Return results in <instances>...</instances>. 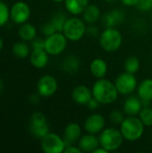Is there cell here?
<instances>
[{"label":"cell","mask_w":152,"mask_h":153,"mask_svg":"<svg viewBox=\"0 0 152 153\" xmlns=\"http://www.w3.org/2000/svg\"><path fill=\"white\" fill-rule=\"evenodd\" d=\"M92 153H108V151H107L105 148H103L102 146L99 145L97 149L94 150V152Z\"/></svg>","instance_id":"obj_39"},{"label":"cell","mask_w":152,"mask_h":153,"mask_svg":"<svg viewBox=\"0 0 152 153\" xmlns=\"http://www.w3.org/2000/svg\"><path fill=\"white\" fill-rule=\"evenodd\" d=\"M83 126L88 134H100L105 129L106 126L105 117L99 113L91 114L85 119Z\"/></svg>","instance_id":"obj_12"},{"label":"cell","mask_w":152,"mask_h":153,"mask_svg":"<svg viewBox=\"0 0 152 153\" xmlns=\"http://www.w3.org/2000/svg\"><path fill=\"white\" fill-rule=\"evenodd\" d=\"M10 19V9L8 5L0 0V28L4 26Z\"/></svg>","instance_id":"obj_29"},{"label":"cell","mask_w":152,"mask_h":153,"mask_svg":"<svg viewBox=\"0 0 152 153\" xmlns=\"http://www.w3.org/2000/svg\"><path fill=\"white\" fill-rule=\"evenodd\" d=\"M82 136V128L78 123L71 122L69 123L64 131V140L66 143V146L72 145L73 143L79 141Z\"/></svg>","instance_id":"obj_15"},{"label":"cell","mask_w":152,"mask_h":153,"mask_svg":"<svg viewBox=\"0 0 152 153\" xmlns=\"http://www.w3.org/2000/svg\"><path fill=\"white\" fill-rule=\"evenodd\" d=\"M54 2H56V3H61V2H64L65 0H52Z\"/></svg>","instance_id":"obj_43"},{"label":"cell","mask_w":152,"mask_h":153,"mask_svg":"<svg viewBox=\"0 0 152 153\" xmlns=\"http://www.w3.org/2000/svg\"><path fill=\"white\" fill-rule=\"evenodd\" d=\"M124 119H125V115L119 109H114L109 114V120L114 125L120 126L121 123L124 121Z\"/></svg>","instance_id":"obj_30"},{"label":"cell","mask_w":152,"mask_h":153,"mask_svg":"<svg viewBox=\"0 0 152 153\" xmlns=\"http://www.w3.org/2000/svg\"><path fill=\"white\" fill-rule=\"evenodd\" d=\"M123 43V35L116 27L106 28L99 36V45L103 50L112 53L120 48Z\"/></svg>","instance_id":"obj_3"},{"label":"cell","mask_w":152,"mask_h":153,"mask_svg":"<svg viewBox=\"0 0 152 153\" xmlns=\"http://www.w3.org/2000/svg\"><path fill=\"white\" fill-rule=\"evenodd\" d=\"M90 0H65V10L73 16L82 14L85 8L89 5Z\"/></svg>","instance_id":"obj_21"},{"label":"cell","mask_w":152,"mask_h":153,"mask_svg":"<svg viewBox=\"0 0 152 153\" xmlns=\"http://www.w3.org/2000/svg\"><path fill=\"white\" fill-rule=\"evenodd\" d=\"M138 97L142 100L143 107L151 106L152 102V79H143L137 86Z\"/></svg>","instance_id":"obj_13"},{"label":"cell","mask_w":152,"mask_h":153,"mask_svg":"<svg viewBox=\"0 0 152 153\" xmlns=\"http://www.w3.org/2000/svg\"><path fill=\"white\" fill-rule=\"evenodd\" d=\"M39 97H41V96H40L39 93H38V94L31 95V96H30V102H32V103L36 104V103H38V102H39Z\"/></svg>","instance_id":"obj_38"},{"label":"cell","mask_w":152,"mask_h":153,"mask_svg":"<svg viewBox=\"0 0 152 153\" xmlns=\"http://www.w3.org/2000/svg\"><path fill=\"white\" fill-rule=\"evenodd\" d=\"M92 96L101 105H109L114 103L118 98V91L115 82L108 79H98L92 86Z\"/></svg>","instance_id":"obj_1"},{"label":"cell","mask_w":152,"mask_h":153,"mask_svg":"<svg viewBox=\"0 0 152 153\" xmlns=\"http://www.w3.org/2000/svg\"><path fill=\"white\" fill-rule=\"evenodd\" d=\"M101 104L95 99V98H91L90 99V100L88 102V104L86 105V106H88V108H90V109H91V110H95V109H97V108H99V106H100Z\"/></svg>","instance_id":"obj_35"},{"label":"cell","mask_w":152,"mask_h":153,"mask_svg":"<svg viewBox=\"0 0 152 153\" xmlns=\"http://www.w3.org/2000/svg\"><path fill=\"white\" fill-rule=\"evenodd\" d=\"M30 16V6L22 1L14 3L10 9V18L16 24L27 22Z\"/></svg>","instance_id":"obj_11"},{"label":"cell","mask_w":152,"mask_h":153,"mask_svg":"<svg viewBox=\"0 0 152 153\" xmlns=\"http://www.w3.org/2000/svg\"><path fill=\"white\" fill-rule=\"evenodd\" d=\"M108 64L102 58H95L90 65V71L91 74L97 79L104 78L108 74Z\"/></svg>","instance_id":"obj_20"},{"label":"cell","mask_w":152,"mask_h":153,"mask_svg":"<svg viewBox=\"0 0 152 153\" xmlns=\"http://www.w3.org/2000/svg\"><path fill=\"white\" fill-rule=\"evenodd\" d=\"M58 89V83L56 79L50 75L46 74L39 78L37 83L38 93L44 98H48L53 96Z\"/></svg>","instance_id":"obj_10"},{"label":"cell","mask_w":152,"mask_h":153,"mask_svg":"<svg viewBox=\"0 0 152 153\" xmlns=\"http://www.w3.org/2000/svg\"><path fill=\"white\" fill-rule=\"evenodd\" d=\"M137 7L142 12H149L152 10V0H139Z\"/></svg>","instance_id":"obj_32"},{"label":"cell","mask_w":152,"mask_h":153,"mask_svg":"<svg viewBox=\"0 0 152 153\" xmlns=\"http://www.w3.org/2000/svg\"><path fill=\"white\" fill-rule=\"evenodd\" d=\"M122 4L125 6L128 7H133V6H137L139 0H120Z\"/></svg>","instance_id":"obj_37"},{"label":"cell","mask_w":152,"mask_h":153,"mask_svg":"<svg viewBox=\"0 0 152 153\" xmlns=\"http://www.w3.org/2000/svg\"><path fill=\"white\" fill-rule=\"evenodd\" d=\"M18 35L23 41H31L37 37V30L31 23L24 22L18 30Z\"/></svg>","instance_id":"obj_24"},{"label":"cell","mask_w":152,"mask_h":153,"mask_svg":"<svg viewBox=\"0 0 152 153\" xmlns=\"http://www.w3.org/2000/svg\"><path fill=\"white\" fill-rule=\"evenodd\" d=\"M41 32H42V34L45 35L46 37H48V36L53 35L54 33H56V32H57V31H56L55 26H54V25L52 24V22L49 21V22H45V23L42 24V26H41Z\"/></svg>","instance_id":"obj_31"},{"label":"cell","mask_w":152,"mask_h":153,"mask_svg":"<svg viewBox=\"0 0 152 153\" xmlns=\"http://www.w3.org/2000/svg\"><path fill=\"white\" fill-rule=\"evenodd\" d=\"M99 144L105 148L108 152H116L121 148L124 143L125 138L120 131L115 127L105 128L99 134Z\"/></svg>","instance_id":"obj_4"},{"label":"cell","mask_w":152,"mask_h":153,"mask_svg":"<svg viewBox=\"0 0 152 153\" xmlns=\"http://www.w3.org/2000/svg\"><path fill=\"white\" fill-rule=\"evenodd\" d=\"M108 4H115L116 2H117L118 0H105Z\"/></svg>","instance_id":"obj_40"},{"label":"cell","mask_w":152,"mask_h":153,"mask_svg":"<svg viewBox=\"0 0 152 153\" xmlns=\"http://www.w3.org/2000/svg\"><path fill=\"white\" fill-rule=\"evenodd\" d=\"M48 54L45 49H32L30 54V64L38 68H44L48 63Z\"/></svg>","instance_id":"obj_19"},{"label":"cell","mask_w":152,"mask_h":153,"mask_svg":"<svg viewBox=\"0 0 152 153\" xmlns=\"http://www.w3.org/2000/svg\"><path fill=\"white\" fill-rule=\"evenodd\" d=\"M65 153H82V152L81 151V149L78 146H73V145H68L66 146L65 150Z\"/></svg>","instance_id":"obj_36"},{"label":"cell","mask_w":152,"mask_h":153,"mask_svg":"<svg viewBox=\"0 0 152 153\" xmlns=\"http://www.w3.org/2000/svg\"><path fill=\"white\" fill-rule=\"evenodd\" d=\"M3 87H4V84H3V82H2V80H1V78H0V93H1L2 91H3Z\"/></svg>","instance_id":"obj_42"},{"label":"cell","mask_w":152,"mask_h":153,"mask_svg":"<svg viewBox=\"0 0 152 153\" xmlns=\"http://www.w3.org/2000/svg\"><path fill=\"white\" fill-rule=\"evenodd\" d=\"M82 14V20L86 22V24H94L99 20L101 16V12L98 5L89 4V5L85 8Z\"/></svg>","instance_id":"obj_23"},{"label":"cell","mask_w":152,"mask_h":153,"mask_svg":"<svg viewBox=\"0 0 152 153\" xmlns=\"http://www.w3.org/2000/svg\"><path fill=\"white\" fill-rule=\"evenodd\" d=\"M12 52L16 57L21 58V59L27 57L30 53V47L24 41H20V42L14 43L13 46V48H12Z\"/></svg>","instance_id":"obj_25"},{"label":"cell","mask_w":152,"mask_h":153,"mask_svg":"<svg viewBox=\"0 0 152 153\" xmlns=\"http://www.w3.org/2000/svg\"><path fill=\"white\" fill-rule=\"evenodd\" d=\"M62 69L69 74H75L81 67V61L75 55H69L62 62Z\"/></svg>","instance_id":"obj_22"},{"label":"cell","mask_w":152,"mask_h":153,"mask_svg":"<svg viewBox=\"0 0 152 153\" xmlns=\"http://www.w3.org/2000/svg\"><path fill=\"white\" fill-rule=\"evenodd\" d=\"M92 97V91L85 85H78L72 91L73 100L81 106L87 105Z\"/></svg>","instance_id":"obj_14"},{"label":"cell","mask_w":152,"mask_h":153,"mask_svg":"<svg viewBox=\"0 0 152 153\" xmlns=\"http://www.w3.org/2000/svg\"><path fill=\"white\" fill-rule=\"evenodd\" d=\"M99 140L96 136V134H87L78 141V147L81 149L82 152H93L95 149L99 146Z\"/></svg>","instance_id":"obj_16"},{"label":"cell","mask_w":152,"mask_h":153,"mask_svg":"<svg viewBox=\"0 0 152 153\" xmlns=\"http://www.w3.org/2000/svg\"><path fill=\"white\" fill-rule=\"evenodd\" d=\"M41 149L45 153L65 152L66 143L64 138L54 133H48L41 139Z\"/></svg>","instance_id":"obj_9"},{"label":"cell","mask_w":152,"mask_h":153,"mask_svg":"<svg viewBox=\"0 0 152 153\" xmlns=\"http://www.w3.org/2000/svg\"><path fill=\"white\" fill-rule=\"evenodd\" d=\"M114 82L118 91V93L121 95L132 94L138 86L136 76L133 74H130L127 72L118 74Z\"/></svg>","instance_id":"obj_7"},{"label":"cell","mask_w":152,"mask_h":153,"mask_svg":"<svg viewBox=\"0 0 152 153\" xmlns=\"http://www.w3.org/2000/svg\"><path fill=\"white\" fill-rule=\"evenodd\" d=\"M145 126L136 116H127L120 125V131L128 142H136L141 139L144 134Z\"/></svg>","instance_id":"obj_2"},{"label":"cell","mask_w":152,"mask_h":153,"mask_svg":"<svg viewBox=\"0 0 152 153\" xmlns=\"http://www.w3.org/2000/svg\"><path fill=\"white\" fill-rule=\"evenodd\" d=\"M86 33L90 36L92 37H97L99 34V28L94 25V24H89V26H87V30Z\"/></svg>","instance_id":"obj_34"},{"label":"cell","mask_w":152,"mask_h":153,"mask_svg":"<svg viewBox=\"0 0 152 153\" xmlns=\"http://www.w3.org/2000/svg\"><path fill=\"white\" fill-rule=\"evenodd\" d=\"M3 46H4V41H3V39L0 37V51H1L2 48H3Z\"/></svg>","instance_id":"obj_41"},{"label":"cell","mask_w":152,"mask_h":153,"mask_svg":"<svg viewBox=\"0 0 152 153\" xmlns=\"http://www.w3.org/2000/svg\"><path fill=\"white\" fill-rule=\"evenodd\" d=\"M142 108V101L139 97L130 96L125 100L123 110L124 113L127 116H137Z\"/></svg>","instance_id":"obj_17"},{"label":"cell","mask_w":152,"mask_h":153,"mask_svg":"<svg viewBox=\"0 0 152 153\" xmlns=\"http://www.w3.org/2000/svg\"><path fill=\"white\" fill-rule=\"evenodd\" d=\"M66 20H67L66 13H65L64 12H58L52 16L50 22L55 26L57 32H63L64 26H65Z\"/></svg>","instance_id":"obj_27"},{"label":"cell","mask_w":152,"mask_h":153,"mask_svg":"<svg viewBox=\"0 0 152 153\" xmlns=\"http://www.w3.org/2000/svg\"><path fill=\"white\" fill-rule=\"evenodd\" d=\"M67 40L63 32H56L53 35L46 37L45 50L49 56H58L65 50Z\"/></svg>","instance_id":"obj_6"},{"label":"cell","mask_w":152,"mask_h":153,"mask_svg":"<svg viewBox=\"0 0 152 153\" xmlns=\"http://www.w3.org/2000/svg\"><path fill=\"white\" fill-rule=\"evenodd\" d=\"M139 118L142 122V124L147 126L151 127L152 126V108L151 106L149 107H143L142 110L139 113Z\"/></svg>","instance_id":"obj_28"},{"label":"cell","mask_w":152,"mask_h":153,"mask_svg":"<svg viewBox=\"0 0 152 153\" xmlns=\"http://www.w3.org/2000/svg\"><path fill=\"white\" fill-rule=\"evenodd\" d=\"M141 66V63L140 60L137 56H128L124 63V67H125V71L130 74H135Z\"/></svg>","instance_id":"obj_26"},{"label":"cell","mask_w":152,"mask_h":153,"mask_svg":"<svg viewBox=\"0 0 152 153\" xmlns=\"http://www.w3.org/2000/svg\"><path fill=\"white\" fill-rule=\"evenodd\" d=\"M31 42L32 49H45V39L41 38H35Z\"/></svg>","instance_id":"obj_33"},{"label":"cell","mask_w":152,"mask_h":153,"mask_svg":"<svg viewBox=\"0 0 152 153\" xmlns=\"http://www.w3.org/2000/svg\"><path fill=\"white\" fill-rule=\"evenodd\" d=\"M30 132L34 137L40 140L49 133V126L43 113L35 112L30 116Z\"/></svg>","instance_id":"obj_8"},{"label":"cell","mask_w":152,"mask_h":153,"mask_svg":"<svg viewBox=\"0 0 152 153\" xmlns=\"http://www.w3.org/2000/svg\"><path fill=\"white\" fill-rule=\"evenodd\" d=\"M125 21V13L121 9H113L112 11L107 13L103 18L102 22L106 28L116 27Z\"/></svg>","instance_id":"obj_18"},{"label":"cell","mask_w":152,"mask_h":153,"mask_svg":"<svg viewBox=\"0 0 152 153\" xmlns=\"http://www.w3.org/2000/svg\"><path fill=\"white\" fill-rule=\"evenodd\" d=\"M86 30V22L82 19L78 17H70L67 18L65 23L63 33L68 40L76 42L84 37Z\"/></svg>","instance_id":"obj_5"}]
</instances>
